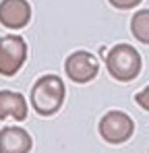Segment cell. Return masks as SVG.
<instances>
[{"instance_id":"obj_1","label":"cell","mask_w":149,"mask_h":153,"mask_svg":"<svg viewBox=\"0 0 149 153\" xmlns=\"http://www.w3.org/2000/svg\"><path fill=\"white\" fill-rule=\"evenodd\" d=\"M64 83L58 75L39 76L31 87V105L39 116H54L64 103Z\"/></svg>"},{"instance_id":"obj_2","label":"cell","mask_w":149,"mask_h":153,"mask_svg":"<svg viewBox=\"0 0 149 153\" xmlns=\"http://www.w3.org/2000/svg\"><path fill=\"white\" fill-rule=\"evenodd\" d=\"M106 66L116 81H133L141 73V54L128 44H118L108 52Z\"/></svg>"},{"instance_id":"obj_3","label":"cell","mask_w":149,"mask_h":153,"mask_svg":"<svg viewBox=\"0 0 149 153\" xmlns=\"http://www.w3.org/2000/svg\"><path fill=\"white\" fill-rule=\"evenodd\" d=\"M98 130H99V137L110 143V145H122L126 143L133 132H135V122L128 114H124L120 110H112L108 114L101 116L98 124Z\"/></svg>"},{"instance_id":"obj_4","label":"cell","mask_w":149,"mask_h":153,"mask_svg":"<svg viewBox=\"0 0 149 153\" xmlns=\"http://www.w3.org/2000/svg\"><path fill=\"white\" fill-rule=\"evenodd\" d=\"M27 60V44L21 35L0 37V75L13 76L21 71Z\"/></svg>"},{"instance_id":"obj_5","label":"cell","mask_w":149,"mask_h":153,"mask_svg":"<svg viewBox=\"0 0 149 153\" xmlns=\"http://www.w3.org/2000/svg\"><path fill=\"white\" fill-rule=\"evenodd\" d=\"M64 73L74 83H89L93 81L99 73V62L98 58L87 50L73 52L66 62H64Z\"/></svg>"},{"instance_id":"obj_6","label":"cell","mask_w":149,"mask_h":153,"mask_svg":"<svg viewBox=\"0 0 149 153\" xmlns=\"http://www.w3.org/2000/svg\"><path fill=\"white\" fill-rule=\"evenodd\" d=\"M31 21V6L27 0H2L0 2V23L6 29H23Z\"/></svg>"},{"instance_id":"obj_7","label":"cell","mask_w":149,"mask_h":153,"mask_svg":"<svg viewBox=\"0 0 149 153\" xmlns=\"http://www.w3.org/2000/svg\"><path fill=\"white\" fill-rule=\"evenodd\" d=\"M33 147L31 134L21 126H4L0 130V153H29Z\"/></svg>"},{"instance_id":"obj_8","label":"cell","mask_w":149,"mask_h":153,"mask_svg":"<svg viewBox=\"0 0 149 153\" xmlns=\"http://www.w3.org/2000/svg\"><path fill=\"white\" fill-rule=\"evenodd\" d=\"M27 112H29V105H27V100L21 93L8 91V89L0 91V120L15 118V120L21 122L27 118Z\"/></svg>"},{"instance_id":"obj_9","label":"cell","mask_w":149,"mask_h":153,"mask_svg":"<svg viewBox=\"0 0 149 153\" xmlns=\"http://www.w3.org/2000/svg\"><path fill=\"white\" fill-rule=\"evenodd\" d=\"M130 31H133V35L141 44H149V8L139 10V13L133 15V19H130Z\"/></svg>"},{"instance_id":"obj_10","label":"cell","mask_w":149,"mask_h":153,"mask_svg":"<svg viewBox=\"0 0 149 153\" xmlns=\"http://www.w3.org/2000/svg\"><path fill=\"white\" fill-rule=\"evenodd\" d=\"M135 102L139 103L145 112H149V85L143 89V91H139V93L135 95Z\"/></svg>"},{"instance_id":"obj_11","label":"cell","mask_w":149,"mask_h":153,"mask_svg":"<svg viewBox=\"0 0 149 153\" xmlns=\"http://www.w3.org/2000/svg\"><path fill=\"white\" fill-rule=\"evenodd\" d=\"M114 8H120V10H128V8H135L141 0H108Z\"/></svg>"}]
</instances>
